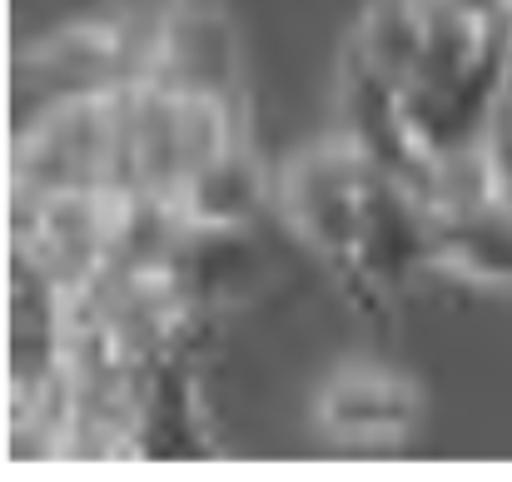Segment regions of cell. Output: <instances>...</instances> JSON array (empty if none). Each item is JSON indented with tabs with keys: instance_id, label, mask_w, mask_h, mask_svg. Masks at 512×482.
<instances>
[{
	"instance_id": "obj_1",
	"label": "cell",
	"mask_w": 512,
	"mask_h": 482,
	"mask_svg": "<svg viewBox=\"0 0 512 482\" xmlns=\"http://www.w3.org/2000/svg\"><path fill=\"white\" fill-rule=\"evenodd\" d=\"M244 140V105L135 80L45 105L10 130V194H135L179 204L184 189Z\"/></svg>"
},
{
	"instance_id": "obj_2",
	"label": "cell",
	"mask_w": 512,
	"mask_h": 482,
	"mask_svg": "<svg viewBox=\"0 0 512 482\" xmlns=\"http://www.w3.org/2000/svg\"><path fill=\"white\" fill-rule=\"evenodd\" d=\"M179 234L174 204L135 194H10V259H25L55 289L105 269L170 264Z\"/></svg>"
},
{
	"instance_id": "obj_3",
	"label": "cell",
	"mask_w": 512,
	"mask_h": 482,
	"mask_svg": "<svg viewBox=\"0 0 512 482\" xmlns=\"http://www.w3.org/2000/svg\"><path fill=\"white\" fill-rule=\"evenodd\" d=\"M160 30L165 0H110L20 45L10 65L15 120L75 95L160 80Z\"/></svg>"
},
{
	"instance_id": "obj_4",
	"label": "cell",
	"mask_w": 512,
	"mask_h": 482,
	"mask_svg": "<svg viewBox=\"0 0 512 482\" xmlns=\"http://www.w3.org/2000/svg\"><path fill=\"white\" fill-rule=\"evenodd\" d=\"M383 169H373V160H363L339 130L304 145L299 155H289V164L274 179V204L284 214V224L294 229V239L304 249H314L334 274L348 269L358 239H363V219L373 204Z\"/></svg>"
},
{
	"instance_id": "obj_5",
	"label": "cell",
	"mask_w": 512,
	"mask_h": 482,
	"mask_svg": "<svg viewBox=\"0 0 512 482\" xmlns=\"http://www.w3.org/2000/svg\"><path fill=\"white\" fill-rule=\"evenodd\" d=\"M423 423V393L413 378L373 363H348L329 373L309 403V428L334 453H393Z\"/></svg>"
},
{
	"instance_id": "obj_6",
	"label": "cell",
	"mask_w": 512,
	"mask_h": 482,
	"mask_svg": "<svg viewBox=\"0 0 512 482\" xmlns=\"http://www.w3.org/2000/svg\"><path fill=\"white\" fill-rule=\"evenodd\" d=\"M433 269L473 289H512V199L478 189L468 199L428 204Z\"/></svg>"
},
{
	"instance_id": "obj_7",
	"label": "cell",
	"mask_w": 512,
	"mask_h": 482,
	"mask_svg": "<svg viewBox=\"0 0 512 482\" xmlns=\"http://www.w3.org/2000/svg\"><path fill=\"white\" fill-rule=\"evenodd\" d=\"M160 80L244 105V60L229 15L214 0H165Z\"/></svg>"
},
{
	"instance_id": "obj_8",
	"label": "cell",
	"mask_w": 512,
	"mask_h": 482,
	"mask_svg": "<svg viewBox=\"0 0 512 482\" xmlns=\"http://www.w3.org/2000/svg\"><path fill=\"white\" fill-rule=\"evenodd\" d=\"M209 458V428L199 408L194 358H165L145 373L140 398V463Z\"/></svg>"
},
{
	"instance_id": "obj_9",
	"label": "cell",
	"mask_w": 512,
	"mask_h": 482,
	"mask_svg": "<svg viewBox=\"0 0 512 482\" xmlns=\"http://www.w3.org/2000/svg\"><path fill=\"white\" fill-rule=\"evenodd\" d=\"M264 204V174L249 155V145L229 150L214 160L174 204L184 224H209V229H249Z\"/></svg>"
}]
</instances>
